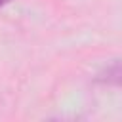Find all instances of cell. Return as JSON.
<instances>
[{
    "label": "cell",
    "instance_id": "7a4b0ae2",
    "mask_svg": "<svg viewBox=\"0 0 122 122\" xmlns=\"http://www.w3.org/2000/svg\"><path fill=\"white\" fill-rule=\"evenodd\" d=\"M10 0H0V6H4V4H8Z\"/></svg>",
    "mask_w": 122,
    "mask_h": 122
},
{
    "label": "cell",
    "instance_id": "6da1fadb",
    "mask_svg": "<svg viewBox=\"0 0 122 122\" xmlns=\"http://www.w3.org/2000/svg\"><path fill=\"white\" fill-rule=\"evenodd\" d=\"M95 82L107 84V86H122V59L111 63L109 67H105L95 76Z\"/></svg>",
    "mask_w": 122,
    "mask_h": 122
}]
</instances>
